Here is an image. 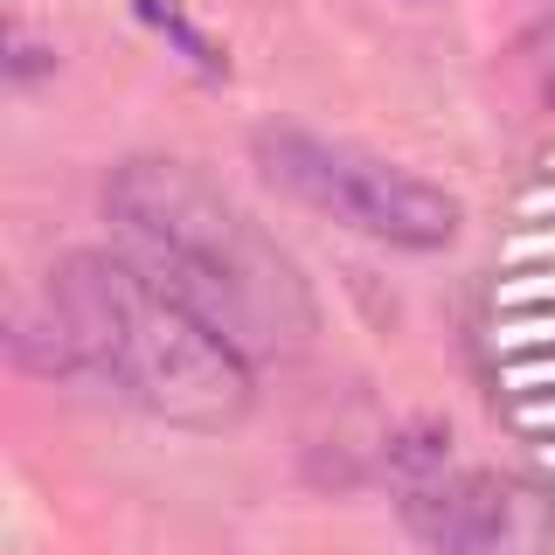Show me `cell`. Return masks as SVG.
<instances>
[{"label": "cell", "instance_id": "6da1fadb", "mask_svg": "<svg viewBox=\"0 0 555 555\" xmlns=\"http://www.w3.org/2000/svg\"><path fill=\"white\" fill-rule=\"evenodd\" d=\"M126 250L146 264L173 299H188L236 347L243 361H299L320 334V306H312L306 271L292 250H278L264 222H250L181 160H126L104 181Z\"/></svg>", "mask_w": 555, "mask_h": 555}, {"label": "cell", "instance_id": "7a4b0ae2", "mask_svg": "<svg viewBox=\"0 0 555 555\" xmlns=\"http://www.w3.org/2000/svg\"><path fill=\"white\" fill-rule=\"evenodd\" d=\"M83 375H104L126 403L181 430H230L250 410V361L236 354L188 299L153 278L139 257L69 250L49 271Z\"/></svg>", "mask_w": 555, "mask_h": 555}, {"label": "cell", "instance_id": "3957f363", "mask_svg": "<svg viewBox=\"0 0 555 555\" xmlns=\"http://www.w3.org/2000/svg\"><path fill=\"white\" fill-rule=\"evenodd\" d=\"M257 167L271 173L285 195H299L306 208L347 222L361 236L403 243V250H438V243L459 236V195L430 188L424 173L382 160L369 146H347V139H320L299 126H264L250 139Z\"/></svg>", "mask_w": 555, "mask_h": 555}, {"label": "cell", "instance_id": "277c9868", "mask_svg": "<svg viewBox=\"0 0 555 555\" xmlns=\"http://www.w3.org/2000/svg\"><path fill=\"white\" fill-rule=\"evenodd\" d=\"M389 479H396L403 520L438 555H528L534 548L528 493L493 473L459 465L444 430H403L389 444Z\"/></svg>", "mask_w": 555, "mask_h": 555}, {"label": "cell", "instance_id": "5b68a950", "mask_svg": "<svg viewBox=\"0 0 555 555\" xmlns=\"http://www.w3.org/2000/svg\"><path fill=\"white\" fill-rule=\"evenodd\" d=\"M132 8H139V22H146V28H160L167 42L181 49V56L195 63V69H202V77H222V69H230V56H222V49L208 42V35H202L195 22H188V14L173 8V0H132Z\"/></svg>", "mask_w": 555, "mask_h": 555}]
</instances>
